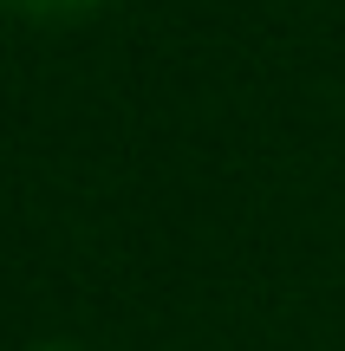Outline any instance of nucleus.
I'll return each mask as SVG.
<instances>
[{"mask_svg": "<svg viewBox=\"0 0 345 351\" xmlns=\"http://www.w3.org/2000/svg\"><path fill=\"white\" fill-rule=\"evenodd\" d=\"M0 7L20 20H72V13H91L98 0H0Z\"/></svg>", "mask_w": 345, "mask_h": 351, "instance_id": "f257e3e1", "label": "nucleus"}, {"mask_svg": "<svg viewBox=\"0 0 345 351\" xmlns=\"http://www.w3.org/2000/svg\"><path fill=\"white\" fill-rule=\"evenodd\" d=\"M39 351H78V345H39Z\"/></svg>", "mask_w": 345, "mask_h": 351, "instance_id": "f03ea898", "label": "nucleus"}]
</instances>
